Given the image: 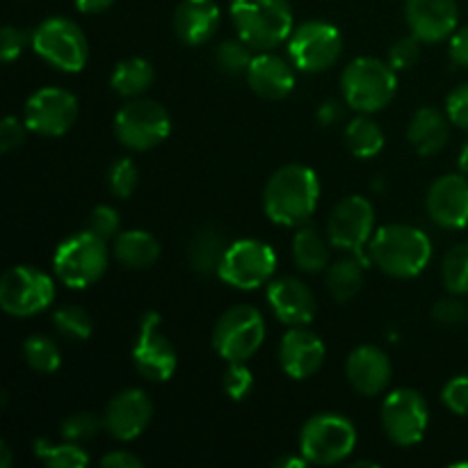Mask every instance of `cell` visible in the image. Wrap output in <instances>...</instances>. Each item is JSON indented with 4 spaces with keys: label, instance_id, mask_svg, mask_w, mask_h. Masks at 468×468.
<instances>
[{
    "label": "cell",
    "instance_id": "6da1fadb",
    "mask_svg": "<svg viewBox=\"0 0 468 468\" xmlns=\"http://www.w3.org/2000/svg\"><path fill=\"white\" fill-rule=\"evenodd\" d=\"M320 201L318 174L306 165H286L268 178L263 210L282 227H302L315 213Z\"/></svg>",
    "mask_w": 468,
    "mask_h": 468
},
{
    "label": "cell",
    "instance_id": "7a4b0ae2",
    "mask_svg": "<svg viewBox=\"0 0 468 468\" xmlns=\"http://www.w3.org/2000/svg\"><path fill=\"white\" fill-rule=\"evenodd\" d=\"M368 261L388 277H419L432 261V240L410 224H387L370 238Z\"/></svg>",
    "mask_w": 468,
    "mask_h": 468
},
{
    "label": "cell",
    "instance_id": "3957f363",
    "mask_svg": "<svg viewBox=\"0 0 468 468\" xmlns=\"http://www.w3.org/2000/svg\"><path fill=\"white\" fill-rule=\"evenodd\" d=\"M238 37L256 50L277 48L292 35V7L288 0H231Z\"/></svg>",
    "mask_w": 468,
    "mask_h": 468
},
{
    "label": "cell",
    "instance_id": "277c9868",
    "mask_svg": "<svg viewBox=\"0 0 468 468\" xmlns=\"http://www.w3.org/2000/svg\"><path fill=\"white\" fill-rule=\"evenodd\" d=\"M398 90L396 69L378 58H356L343 69L341 91L347 108L373 114L387 108Z\"/></svg>",
    "mask_w": 468,
    "mask_h": 468
},
{
    "label": "cell",
    "instance_id": "5b68a950",
    "mask_svg": "<svg viewBox=\"0 0 468 468\" xmlns=\"http://www.w3.org/2000/svg\"><path fill=\"white\" fill-rule=\"evenodd\" d=\"M108 240L91 233L90 229L67 238L53 254L55 277L73 291L94 286L108 268Z\"/></svg>",
    "mask_w": 468,
    "mask_h": 468
},
{
    "label": "cell",
    "instance_id": "8992f818",
    "mask_svg": "<svg viewBox=\"0 0 468 468\" xmlns=\"http://www.w3.org/2000/svg\"><path fill=\"white\" fill-rule=\"evenodd\" d=\"M30 46L44 62L64 73H80L90 59V44L78 23L50 16L30 32Z\"/></svg>",
    "mask_w": 468,
    "mask_h": 468
},
{
    "label": "cell",
    "instance_id": "52a82bcc",
    "mask_svg": "<svg viewBox=\"0 0 468 468\" xmlns=\"http://www.w3.org/2000/svg\"><path fill=\"white\" fill-rule=\"evenodd\" d=\"M356 446V430L341 414H315L300 432V455L315 466L341 464Z\"/></svg>",
    "mask_w": 468,
    "mask_h": 468
},
{
    "label": "cell",
    "instance_id": "ba28073f",
    "mask_svg": "<svg viewBox=\"0 0 468 468\" xmlns=\"http://www.w3.org/2000/svg\"><path fill=\"white\" fill-rule=\"evenodd\" d=\"M265 320L259 309L238 304L224 311L213 329V347L227 364L247 361L261 350L265 341Z\"/></svg>",
    "mask_w": 468,
    "mask_h": 468
},
{
    "label": "cell",
    "instance_id": "9c48e42d",
    "mask_svg": "<svg viewBox=\"0 0 468 468\" xmlns=\"http://www.w3.org/2000/svg\"><path fill=\"white\" fill-rule=\"evenodd\" d=\"M274 270H277V254L272 247L263 240L245 238L227 247L218 274L231 288L256 291L272 282Z\"/></svg>",
    "mask_w": 468,
    "mask_h": 468
},
{
    "label": "cell",
    "instance_id": "30bf717a",
    "mask_svg": "<svg viewBox=\"0 0 468 468\" xmlns=\"http://www.w3.org/2000/svg\"><path fill=\"white\" fill-rule=\"evenodd\" d=\"M172 133V119L160 103L151 99H131L114 117V135L131 151H149L163 144Z\"/></svg>",
    "mask_w": 468,
    "mask_h": 468
},
{
    "label": "cell",
    "instance_id": "8fae6325",
    "mask_svg": "<svg viewBox=\"0 0 468 468\" xmlns=\"http://www.w3.org/2000/svg\"><path fill=\"white\" fill-rule=\"evenodd\" d=\"M55 300V282L44 270L14 265L0 279V309L14 318H30Z\"/></svg>",
    "mask_w": 468,
    "mask_h": 468
},
{
    "label": "cell",
    "instance_id": "7c38bea8",
    "mask_svg": "<svg viewBox=\"0 0 468 468\" xmlns=\"http://www.w3.org/2000/svg\"><path fill=\"white\" fill-rule=\"evenodd\" d=\"M343 37L327 21H306L288 37V55L304 73H323L341 59Z\"/></svg>",
    "mask_w": 468,
    "mask_h": 468
},
{
    "label": "cell",
    "instance_id": "4fadbf2b",
    "mask_svg": "<svg viewBox=\"0 0 468 468\" xmlns=\"http://www.w3.org/2000/svg\"><path fill=\"white\" fill-rule=\"evenodd\" d=\"M430 425L425 398L414 388H398L384 398L382 428L396 446H416L423 441Z\"/></svg>",
    "mask_w": 468,
    "mask_h": 468
},
{
    "label": "cell",
    "instance_id": "5bb4252c",
    "mask_svg": "<svg viewBox=\"0 0 468 468\" xmlns=\"http://www.w3.org/2000/svg\"><path fill=\"white\" fill-rule=\"evenodd\" d=\"M78 119V99L62 87H44L27 99L23 122L27 131L44 137H62Z\"/></svg>",
    "mask_w": 468,
    "mask_h": 468
},
{
    "label": "cell",
    "instance_id": "9a60e30c",
    "mask_svg": "<svg viewBox=\"0 0 468 468\" xmlns=\"http://www.w3.org/2000/svg\"><path fill=\"white\" fill-rule=\"evenodd\" d=\"M160 314L149 311L142 315L137 341L133 346V364L149 382H167L176 373V350L160 329Z\"/></svg>",
    "mask_w": 468,
    "mask_h": 468
},
{
    "label": "cell",
    "instance_id": "2e32d148",
    "mask_svg": "<svg viewBox=\"0 0 468 468\" xmlns=\"http://www.w3.org/2000/svg\"><path fill=\"white\" fill-rule=\"evenodd\" d=\"M329 242L338 250L361 251L375 236V210L366 197L350 195L334 206L327 222Z\"/></svg>",
    "mask_w": 468,
    "mask_h": 468
},
{
    "label": "cell",
    "instance_id": "e0dca14e",
    "mask_svg": "<svg viewBox=\"0 0 468 468\" xmlns=\"http://www.w3.org/2000/svg\"><path fill=\"white\" fill-rule=\"evenodd\" d=\"M154 402L142 388H126L108 402L103 414L105 432L117 441H133L149 428Z\"/></svg>",
    "mask_w": 468,
    "mask_h": 468
},
{
    "label": "cell",
    "instance_id": "ac0fdd59",
    "mask_svg": "<svg viewBox=\"0 0 468 468\" xmlns=\"http://www.w3.org/2000/svg\"><path fill=\"white\" fill-rule=\"evenodd\" d=\"M428 215L437 227L457 231L468 227V176L466 174H446L430 186Z\"/></svg>",
    "mask_w": 468,
    "mask_h": 468
},
{
    "label": "cell",
    "instance_id": "d6986e66",
    "mask_svg": "<svg viewBox=\"0 0 468 468\" xmlns=\"http://www.w3.org/2000/svg\"><path fill=\"white\" fill-rule=\"evenodd\" d=\"M405 18L411 35L425 44H437L457 30L460 9L455 0H407Z\"/></svg>",
    "mask_w": 468,
    "mask_h": 468
},
{
    "label": "cell",
    "instance_id": "ffe728a7",
    "mask_svg": "<svg viewBox=\"0 0 468 468\" xmlns=\"http://www.w3.org/2000/svg\"><path fill=\"white\" fill-rule=\"evenodd\" d=\"M324 343L304 324L291 327L279 343V364L291 379H306L324 364Z\"/></svg>",
    "mask_w": 468,
    "mask_h": 468
},
{
    "label": "cell",
    "instance_id": "44dd1931",
    "mask_svg": "<svg viewBox=\"0 0 468 468\" xmlns=\"http://www.w3.org/2000/svg\"><path fill=\"white\" fill-rule=\"evenodd\" d=\"M268 302L279 323L288 327L309 324L315 315V297L304 282L295 277H279L268 283Z\"/></svg>",
    "mask_w": 468,
    "mask_h": 468
},
{
    "label": "cell",
    "instance_id": "7402d4cb",
    "mask_svg": "<svg viewBox=\"0 0 468 468\" xmlns=\"http://www.w3.org/2000/svg\"><path fill=\"white\" fill-rule=\"evenodd\" d=\"M347 382L361 396H379L391 382V361L378 346H359L352 350L346 364Z\"/></svg>",
    "mask_w": 468,
    "mask_h": 468
},
{
    "label": "cell",
    "instance_id": "603a6c76",
    "mask_svg": "<svg viewBox=\"0 0 468 468\" xmlns=\"http://www.w3.org/2000/svg\"><path fill=\"white\" fill-rule=\"evenodd\" d=\"M245 76L247 85L261 99H286L295 90V71H292V67L283 58L270 53V50H261L259 55H254Z\"/></svg>",
    "mask_w": 468,
    "mask_h": 468
},
{
    "label": "cell",
    "instance_id": "cb8c5ba5",
    "mask_svg": "<svg viewBox=\"0 0 468 468\" xmlns=\"http://www.w3.org/2000/svg\"><path fill=\"white\" fill-rule=\"evenodd\" d=\"M219 27V7L215 0H181L174 12V32L187 46L213 39Z\"/></svg>",
    "mask_w": 468,
    "mask_h": 468
},
{
    "label": "cell",
    "instance_id": "d4e9b609",
    "mask_svg": "<svg viewBox=\"0 0 468 468\" xmlns=\"http://www.w3.org/2000/svg\"><path fill=\"white\" fill-rule=\"evenodd\" d=\"M448 114L439 112L437 108H420L411 117L407 126V140L414 146V151L423 158L439 154L451 140V126H448Z\"/></svg>",
    "mask_w": 468,
    "mask_h": 468
},
{
    "label": "cell",
    "instance_id": "484cf974",
    "mask_svg": "<svg viewBox=\"0 0 468 468\" xmlns=\"http://www.w3.org/2000/svg\"><path fill=\"white\" fill-rule=\"evenodd\" d=\"M112 254L123 268L146 270L158 261L160 245L149 231L131 229V231H122L117 238H114Z\"/></svg>",
    "mask_w": 468,
    "mask_h": 468
},
{
    "label": "cell",
    "instance_id": "4316f807",
    "mask_svg": "<svg viewBox=\"0 0 468 468\" xmlns=\"http://www.w3.org/2000/svg\"><path fill=\"white\" fill-rule=\"evenodd\" d=\"M155 73L151 62L144 58H128L114 67L110 76V87L123 99H140L146 90H151Z\"/></svg>",
    "mask_w": 468,
    "mask_h": 468
},
{
    "label": "cell",
    "instance_id": "83f0119b",
    "mask_svg": "<svg viewBox=\"0 0 468 468\" xmlns=\"http://www.w3.org/2000/svg\"><path fill=\"white\" fill-rule=\"evenodd\" d=\"M292 261L302 272L318 274L329 265V247L314 227L302 224L292 238Z\"/></svg>",
    "mask_w": 468,
    "mask_h": 468
},
{
    "label": "cell",
    "instance_id": "f1b7e54d",
    "mask_svg": "<svg viewBox=\"0 0 468 468\" xmlns=\"http://www.w3.org/2000/svg\"><path fill=\"white\" fill-rule=\"evenodd\" d=\"M227 247L224 238L215 229H199L192 236L190 247H187V259H190L192 270L199 274L218 272Z\"/></svg>",
    "mask_w": 468,
    "mask_h": 468
},
{
    "label": "cell",
    "instance_id": "f546056e",
    "mask_svg": "<svg viewBox=\"0 0 468 468\" xmlns=\"http://www.w3.org/2000/svg\"><path fill=\"white\" fill-rule=\"evenodd\" d=\"M384 142L382 126L366 114L355 117L346 126V144L355 158H375L384 149Z\"/></svg>",
    "mask_w": 468,
    "mask_h": 468
},
{
    "label": "cell",
    "instance_id": "4dcf8cb0",
    "mask_svg": "<svg viewBox=\"0 0 468 468\" xmlns=\"http://www.w3.org/2000/svg\"><path fill=\"white\" fill-rule=\"evenodd\" d=\"M364 261L343 259L327 270V288L336 302H347L364 286Z\"/></svg>",
    "mask_w": 468,
    "mask_h": 468
},
{
    "label": "cell",
    "instance_id": "1f68e13d",
    "mask_svg": "<svg viewBox=\"0 0 468 468\" xmlns=\"http://www.w3.org/2000/svg\"><path fill=\"white\" fill-rule=\"evenodd\" d=\"M35 455L48 468H82L90 464L87 452L73 441L53 443L48 439H37Z\"/></svg>",
    "mask_w": 468,
    "mask_h": 468
},
{
    "label": "cell",
    "instance_id": "d6a6232c",
    "mask_svg": "<svg viewBox=\"0 0 468 468\" xmlns=\"http://www.w3.org/2000/svg\"><path fill=\"white\" fill-rule=\"evenodd\" d=\"M23 356H26V364L41 375L55 373L62 364L58 343L48 336H41V334H35L23 343Z\"/></svg>",
    "mask_w": 468,
    "mask_h": 468
},
{
    "label": "cell",
    "instance_id": "836d02e7",
    "mask_svg": "<svg viewBox=\"0 0 468 468\" xmlns=\"http://www.w3.org/2000/svg\"><path fill=\"white\" fill-rule=\"evenodd\" d=\"M441 277L451 295H468V242L455 245L443 256Z\"/></svg>",
    "mask_w": 468,
    "mask_h": 468
},
{
    "label": "cell",
    "instance_id": "e575fe53",
    "mask_svg": "<svg viewBox=\"0 0 468 468\" xmlns=\"http://www.w3.org/2000/svg\"><path fill=\"white\" fill-rule=\"evenodd\" d=\"M53 324L58 329V334L69 341L82 343L91 336L94 332V324H91L90 314L80 306H62L53 314Z\"/></svg>",
    "mask_w": 468,
    "mask_h": 468
},
{
    "label": "cell",
    "instance_id": "d590c367",
    "mask_svg": "<svg viewBox=\"0 0 468 468\" xmlns=\"http://www.w3.org/2000/svg\"><path fill=\"white\" fill-rule=\"evenodd\" d=\"M251 46L245 44V41L229 39L219 44V48L215 50V62H218L219 71L227 73V76H240V73H247L254 55L250 53Z\"/></svg>",
    "mask_w": 468,
    "mask_h": 468
},
{
    "label": "cell",
    "instance_id": "8d00e7d4",
    "mask_svg": "<svg viewBox=\"0 0 468 468\" xmlns=\"http://www.w3.org/2000/svg\"><path fill=\"white\" fill-rule=\"evenodd\" d=\"M105 430L103 419H99L91 411H76V414L67 416L59 428V434H62L64 441H73V443H82V441H91L96 434Z\"/></svg>",
    "mask_w": 468,
    "mask_h": 468
},
{
    "label": "cell",
    "instance_id": "74e56055",
    "mask_svg": "<svg viewBox=\"0 0 468 468\" xmlns=\"http://www.w3.org/2000/svg\"><path fill=\"white\" fill-rule=\"evenodd\" d=\"M140 183V172L131 158L114 160L108 169V187L117 199H128Z\"/></svg>",
    "mask_w": 468,
    "mask_h": 468
},
{
    "label": "cell",
    "instance_id": "f35d334b",
    "mask_svg": "<svg viewBox=\"0 0 468 468\" xmlns=\"http://www.w3.org/2000/svg\"><path fill=\"white\" fill-rule=\"evenodd\" d=\"M222 387L227 391V396L236 402L245 400L250 396V391L254 388V378H251V370L247 368L245 361H231L227 366Z\"/></svg>",
    "mask_w": 468,
    "mask_h": 468
},
{
    "label": "cell",
    "instance_id": "ab89813d",
    "mask_svg": "<svg viewBox=\"0 0 468 468\" xmlns=\"http://www.w3.org/2000/svg\"><path fill=\"white\" fill-rule=\"evenodd\" d=\"M87 229H90L91 233H96L99 238H103V240H110V238H117L119 233H122L119 231V229H122V218H119V213L112 206L101 204L91 210Z\"/></svg>",
    "mask_w": 468,
    "mask_h": 468
},
{
    "label": "cell",
    "instance_id": "60d3db41",
    "mask_svg": "<svg viewBox=\"0 0 468 468\" xmlns=\"http://www.w3.org/2000/svg\"><path fill=\"white\" fill-rule=\"evenodd\" d=\"M420 58V39L419 37H402L388 50V64H391L396 71H407V69L414 67Z\"/></svg>",
    "mask_w": 468,
    "mask_h": 468
},
{
    "label": "cell",
    "instance_id": "b9f144b4",
    "mask_svg": "<svg viewBox=\"0 0 468 468\" xmlns=\"http://www.w3.org/2000/svg\"><path fill=\"white\" fill-rule=\"evenodd\" d=\"M432 318L443 327H457V324L466 323L468 306L460 300V295L446 297L432 306Z\"/></svg>",
    "mask_w": 468,
    "mask_h": 468
},
{
    "label": "cell",
    "instance_id": "7bdbcfd3",
    "mask_svg": "<svg viewBox=\"0 0 468 468\" xmlns=\"http://www.w3.org/2000/svg\"><path fill=\"white\" fill-rule=\"evenodd\" d=\"M441 400L452 414L468 416V375L452 378L451 382L443 387Z\"/></svg>",
    "mask_w": 468,
    "mask_h": 468
},
{
    "label": "cell",
    "instance_id": "ee69618b",
    "mask_svg": "<svg viewBox=\"0 0 468 468\" xmlns=\"http://www.w3.org/2000/svg\"><path fill=\"white\" fill-rule=\"evenodd\" d=\"M27 41H30V35H26V32L14 26H5L3 35H0V58H3V62L9 64L21 58Z\"/></svg>",
    "mask_w": 468,
    "mask_h": 468
},
{
    "label": "cell",
    "instance_id": "f6af8a7d",
    "mask_svg": "<svg viewBox=\"0 0 468 468\" xmlns=\"http://www.w3.org/2000/svg\"><path fill=\"white\" fill-rule=\"evenodd\" d=\"M446 114L455 126L468 131V82L455 87V90L448 94L446 101Z\"/></svg>",
    "mask_w": 468,
    "mask_h": 468
},
{
    "label": "cell",
    "instance_id": "bcb514c9",
    "mask_svg": "<svg viewBox=\"0 0 468 468\" xmlns=\"http://www.w3.org/2000/svg\"><path fill=\"white\" fill-rule=\"evenodd\" d=\"M26 122H18L14 114H7V117L0 122V151L3 154H9V151L18 149L26 140Z\"/></svg>",
    "mask_w": 468,
    "mask_h": 468
},
{
    "label": "cell",
    "instance_id": "7dc6e473",
    "mask_svg": "<svg viewBox=\"0 0 468 468\" xmlns=\"http://www.w3.org/2000/svg\"><path fill=\"white\" fill-rule=\"evenodd\" d=\"M448 53H451L452 62L468 69V26L460 27L457 32H452L451 48H448Z\"/></svg>",
    "mask_w": 468,
    "mask_h": 468
},
{
    "label": "cell",
    "instance_id": "c3c4849f",
    "mask_svg": "<svg viewBox=\"0 0 468 468\" xmlns=\"http://www.w3.org/2000/svg\"><path fill=\"white\" fill-rule=\"evenodd\" d=\"M101 466H105V468H142V460L128 451H114L101 460Z\"/></svg>",
    "mask_w": 468,
    "mask_h": 468
},
{
    "label": "cell",
    "instance_id": "681fc988",
    "mask_svg": "<svg viewBox=\"0 0 468 468\" xmlns=\"http://www.w3.org/2000/svg\"><path fill=\"white\" fill-rule=\"evenodd\" d=\"M341 117H343V108L338 101H324V103L320 105L318 122L323 123V126H332V123H336Z\"/></svg>",
    "mask_w": 468,
    "mask_h": 468
},
{
    "label": "cell",
    "instance_id": "f907efd6",
    "mask_svg": "<svg viewBox=\"0 0 468 468\" xmlns=\"http://www.w3.org/2000/svg\"><path fill=\"white\" fill-rule=\"evenodd\" d=\"M114 0H76V7L82 14H101L108 7H112Z\"/></svg>",
    "mask_w": 468,
    "mask_h": 468
},
{
    "label": "cell",
    "instance_id": "816d5d0a",
    "mask_svg": "<svg viewBox=\"0 0 468 468\" xmlns=\"http://www.w3.org/2000/svg\"><path fill=\"white\" fill-rule=\"evenodd\" d=\"M306 464H309V460H306L304 455H302V457L286 455V457H279V460L274 462V466H277V468H304Z\"/></svg>",
    "mask_w": 468,
    "mask_h": 468
},
{
    "label": "cell",
    "instance_id": "f5cc1de1",
    "mask_svg": "<svg viewBox=\"0 0 468 468\" xmlns=\"http://www.w3.org/2000/svg\"><path fill=\"white\" fill-rule=\"evenodd\" d=\"M12 466V451H9L7 443H0V468Z\"/></svg>",
    "mask_w": 468,
    "mask_h": 468
},
{
    "label": "cell",
    "instance_id": "db71d44e",
    "mask_svg": "<svg viewBox=\"0 0 468 468\" xmlns=\"http://www.w3.org/2000/svg\"><path fill=\"white\" fill-rule=\"evenodd\" d=\"M457 165H460V172L466 174V176H468V142L464 146H462L460 158H457Z\"/></svg>",
    "mask_w": 468,
    "mask_h": 468
}]
</instances>
